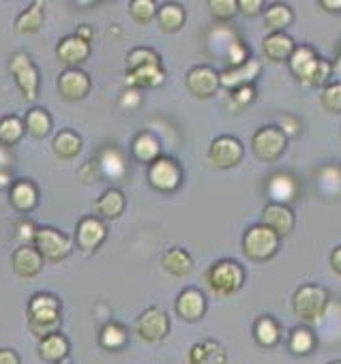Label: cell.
Wrapping results in <instances>:
<instances>
[{
  "label": "cell",
  "mask_w": 341,
  "mask_h": 364,
  "mask_svg": "<svg viewBox=\"0 0 341 364\" xmlns=\"http://www.w3.org/2000/svg\"><path fill=\"white\" fill-rule=\"evenodd\" d=\"M56 88H58V95L65 99V101H82L88 97L90 92V77L86 71L82 69H65L58 80H56Z\"/></svg>",
  "instance_id": "obj_12"
},
{
  "label": "cell",
  "mask_w": 341,
  "mask_h": 364,
  "mask_svg": "<svg viewBox=\"0 0 341 364\" xmlns=\"http://www.w3.org/2000/svg\"><path fill=\"white\" fill-rule=\"evenodd\" d=\"M209 11L215 20L228 22L238 14V0H211Z\"/></svg>",
  "instance_id": "obj_40"
},
{
  "label": "cell",
  "mask_w": 341,
  "mask_h": 364,
  "mask_svg": "<svg viewBox=\"0 0 341 364\" xmlns=\"http://www.w3.org/2000/svg\"><path fill=\"white\" fill-rule=\"evenodd\" d=\"M281 238L266 225H253L243 236V251L251 262H268L277 255Z\"/></svg>",
  "instance_id": "obj_3"
},
{
  "label": "cell",
  "mask_w": 341,
  "mask_h": 364,
  "mask_svg": "<svg viewBox=\"0 0 341 364\" xmlns=\"http://www.w3.org/2000/svg\"><path fill=\"white\" fill-rule=\"evenodd\" d=\"M69 349H71V345H69L67 336L61 332H54V334L41 338V343H39V355L46 362H54V364L65 362V358L69 355Z\"/></svg>",
  "instance_id": "obj_27"
},
{
  "label": "cell",
  "mask_w": 341,
  "mask_h": 364,
  "mask_svg": "<svg viewBox=\"0 0 341 364\" xmlns=\"http://www.w3.org/2000/svg\"><path fill=\"white\" fill-rule=\"evenodd\" d=\"M75 35H78L80 39H84V41H88V43H90V39H93V26H88V24H80V26L75 28Z\"/></svg>",
  "instance_id": "obj_49"
},
{
  "label": "cell",
  "mask_w": 341,
  "mask_h": 364,
  "mask_svg": "<svg viewBox=\"0 0 341 364\" xmlns=\"http://www.w3.org/2000/svg\"><path fill=\"white\" fill-rule=\"evenodd\" d=\"M157 9L159 5L154 0H131L129 3V11L137 24H148L152 18H157Z\"/></svg>",
  "instance_id": "obj_39"
},
{
  "label": "cell",
  "mask_w": 341,
  "mask_h": 364,
  "mask_svg": "<svg viewBox=\"0 0 341 364\" xmlns=\"http://www.w3.org/2000/svg\"><path fill=\"white\" fill-rule=\"evenodd\" d=\"M320 7L328 14H341V0H320Z\"/></svg>",
  "instance_id": "obj_48"
},
{
  "label": "cell",
  "mask_w": 341,
  "mask_h": 364,
  "mask_svg": "<svg viewBox=\"0 0 341 364\" xmlns=\"http://www.w3.org/2000/svg\"><path fill=\"white\" fill-rule=\"evenodd\" d=\"M63 319L61 311V300L52 294H35L28 302V323L31 330L39 336L46 338L54 332H58Z\"/></svg>",
  "instance_id": "obj_1"
},
{
  "label": "cell",
  "mask_w": 341,
  "mask_h": 364,
  "mask_svg": "<svg viewBox=\"0 0 341 364\" xmlns=\"http://www.w3.org/2000/svg\"><path fill=\"white\" fill-rule=\"evenodd\" d=\"M330 268L335 270L337 277H341V245L335 247L332 253H330Z\"/></svg>",
  "instance_id": "obj_47"
},
{
  "label": "cell",
  "mask_w": 341,
  "mask_h": 364,
  "mask_svg": "<svg viewBox=\"0 0 341 364\" xmlns=\"http://www.w3.org/2000/svg\"><path fill=\"white\" fill-rule=\"evenodd\" d=\"M37 230H39V228H35L33 223L24 221V223H20V225H18V238H20V240H26V242H35V234H37Z\"/></svg>",
  "instance_id": "obj_45"
},
{
  "label": "cell",
  "mask_w": 341,
  "mask_h": 364,
  "mask_svg": "<svg viewBox=\"0 0 341 364\" xmlns=\"http://www.w3.org/2000/svg\"><path fill=\"white\" fill-rule=\"evenodd\" d=\"M294 22V11L285 3H273L264 11V26L271 33H283Z\"/></svg>",
  "instance_id": "obj_30"
},
{
  "label": "cell",
  "mask_w": 341,
  "mask_h": 364,
  "mask_svg": "<svg viewBox=\"0 0 341 364\" xmlns=\"http://www.w3.org/2000/svg\"><path fill=\"white\" fill-rule=\"evenodd\" d=\"M288 347L294 355H307L313 351L315 347V336L313 332L307 328V326H298L290 332V341H288Z\"/></svg>",
  "instance_id": "obj_36"
},
{
  "label": "cell",
  "mask_w": 341,
  "mask_h": 364,
  "mask_svg": "<svg viewBox=\"0 0 341 364\" xmlns=\"http://www.w3.org/2000/svg\"><path fill=\"white\" fill-rule=\"evenodd\" d=\"M253 99H256V88H253V84H251V86H241V88H236V90H230V101H232V105H234L236 109L251 105Z\"/></svg>",
  "instance_id": "obj_43"
},
{
  "label": "cell",
  "mask_w": 341,
  "mask_h": 364,
  "mask_svg": "<svg viewBox=\"0 0 341 364\" xmlns=\"http://www.w3.org/2000/svg\"><path fill=\"white\" fill-rule=\"evenodd\" d=\"M253 336L262 347H275L281 338V326L275 317L262 315L253 326Z\"/></svg>",
  "instance_id": "obj_32"
},
{
  "label": "cell",
  "mask_w": 341,
  "mask_h": 364,
  "mask_svg": "<svg viewBox=\"0 0 341 364\" xmlns=\"http://www.w3.org/2000/svg\"><path fill=\"white\" fill-rule=\"evenodd\" d=\"M294 39L285 33H271L262 41V52L271 63H285L294 54Z\"/></svg>",
  "instance_id": "obj_21"
},
{
  "label": "cell",
  "mask_w": 341,
  "mask_h": 364,
  "mask_svg": "<svg viewBox=\"0 0 341 364\" xmlns=\"http://www.w3.org/2000/svg\"><path fill=\"white\" fill-rule=\"evenodd\" d=\"M24 120H20L18 116H5L0 118V144L11 148L16 146L22 137H24Z\"/></svg>",
  "instance_id": "obj_35"
},
{
  "label": "cell",
  "mask_w": 341,
  "mask_h": 364,
  "mask_svg": "<svg viewBox=\"0 0 341 364\" xmlns=\"http://www.w3.org/2000/svg\"><path fill=\"white\" fill-rule=\"evenodd\" d=\"M52 148H54V152H56L61 159H73V156H78L80 150H82V137H80L75 131H71V129H63V131L54 137Z\"/></svg>",
  "instance_id": "obj_34"
},
{
  "label": "cell",
  "mask_w": 341,
  "mask_h": 364,
  "mask_svg": "<svg viewBox=\"0 0 341 364\" xmlns=\"http://www.w3.org/2000/svg\"><path fill=\"white\" fill-rule=\"evenodd\" d=\"M243 156H245L243 141L234 135H217L211 141L209 159L217 169H232V167L241 165Z\"/></svg>",
  "instance_id": "obj_9"
},
{
  "label": "cell",
  "mask_w": 341,
  "mask_h": 364,
  "mask_svg": "<svg viewBox=\"0 0 341 364\" xmlns=\"http://www.w3.org/2000/svg\"><path fill=\"white\" fill-rule=\"evenodd\" d=\"M290 71L296 75V80L303 84V86H311L313 84V77L320 69V63L322 58L315 54L313 48L309 46H300L294 50V54L290 56Z\"/></svg>",
  "instance_id": "obj_13"
},
{
  "label": "cell",
  "mask_w": 341,
  "mask_h": 364,
  "mask_svg": "<svg viewBox=\"0 0 341 364\" xmlns=\"http://www.w3.org/2000/svg\"><path fill=\"white\" fill-rule=\"evenodd\" d=\"M206 283L217 296H234L245 285V268L236 259H219L209 268Z\"/></svg>",
  "instance_id": "obj_2"
},
{
  "label": "cell",
  "mask_w": 341,
  "mask_h": 364,
  "mask_svg": "<svg viewBox=\"0 0 341 364\" xmlns=\"http://www.w3.org/2000/svg\"><path fill=\"white\" fill-rule=\"evenodd\" d=\"M165 82V69L163 65H146V67H137L127 71L125 75V84L129 88H157Z\"/></svg>",
  "instance_id": "obj_19"
},
{
  "label": "cell",
  "mask_w": 341,
  "mask_h": 364,
  "mask_svg": "<svg viewBox=\"0 0 341 364\" xmlns=\"http://www.w3.org/2000/svg\"><path fill=\"white\" fill-rule=\"evenodd\" d=\"M58 364H71V362H67V360H65V362H58Z\"/></svg>",
  "instance_id": "obj_53"
},
{
  "label": "cell",
  "mask_w": 341,
  "mask_h": 364,
  "mask_svg": "<svg viewBox=\"0 0 341 364\" xmlns=\"http://www.w3.org/2000/svg\"><path fill=\"white\" fill-rule=\"evenodd\" d=\"M5 187H14L11 185V171L0 169V189H5Z\"/></svg>",
  "instance_id": "obj_50"
},
{
  "label": "cell",
  "mask_w": 341,
  "mask_h": 364,
  "mask_svg": "<svg viewBox=\"0 0 341 364\" xmlns=\"http://www.w3.org/2000/svg\"><path fill=\"white\" fill-rule=\"evenodd\" d=\"M262 9H264V3H262V0H238V11H241L243 16L253 18V16H258Z\"/></svg>",
  "instance_id": "obj_44"
},
{
  "label": "cell",
  "mask_w": 341,
  "mask_h": 364,
  "mask_svg": "<svg viewBox=\"0 0 341 364\" xmlns=\"http://www.w3.org/2000/svg\"><path fill=\"white\" fill-rule=\"evenodd\" d=\"M251 56H249V50L243 41H232L230 48H228V69H236V67H243L245 63H249Z\"/></svg>",
  "instance_id": "obj_42"
},
{
  "label": "cell",
  "mask_w": 341,
  "mask_h": 364,
  "mask_svg": "<svg viewBox=\"0 0 341 364\" xmlns=\"http://www.w3.org/2000/svg\"><path fill=\"white\" fill-rule=\"evenodd\" d=\"M131 154L135 156V161L144 163V165H152L161 154V141L154 133L150 131H142L135 135L133 144H131Z\"/></svg>",
  "instance_id": "obj_24"
},
{
  "label": "cell",
  "mask_w": 341,
  "mask_h": 364,
  "mask_svg": "<svg viewBox=\"0 0 341 364\" xmlns=\"http://www.w3.org/2000/svg\"><path fill=\"white\" fill-rule=\"evenodd\" d=\"M146 65H161V56L152 48H135L127 54V71Z\"/></svg>",
  "instance_id": "obj_38"
},
{
  "label": "cell",
  "mask_w": 341,
  "mask_h": 364,
  "mask_svg": "<svg viewBox=\"0 0 341 364\" xmlns=\"http://www.w3.org/2000/svg\"><path fill=\"white\" fill-rule=\"evenodd\" d=\"M125 206H127V200L120 189H107L95 204L99 217L103 219H118L125 213Z\"/></svg>",
  "instance_id": "obj_29"
},
{
  "label": "cell",
  "mask_w": 341,
  "mask_h": 364,
  "mask_svg": "<svg viewBox=\"0 0 341 364\" xmlns=\"http://www.w3.org/2000/svg\"><path fill=\"white\" fill-rule=\"evenodd\" d=\"M35 249L48 262H63L73 251V240L54 228H39L35 234Z\"/></svg>",
  "instance_id": "obj_8"
},
{
  "label": "cell",
  "mask_w": 341,
  "mask_h": 364,
  "mask_svg": "<svg viewBox=\"0 0 341 364\" xmlns=\"http://www.w3.org/2000/svg\"><path fill=\"white\" fill-rule=\"evenodd\" d=\"M43 255L35 249V245H22L14 251V257H11V266H14V272L22 279H33L41 272L43 268Z\"/></svg>",
  "instance_id": "obj_17"
},
{
  "label": "cell",
  "mask_w": 341,
  "mask_h": 364,
  "mask_svg": "<svg viewBox=\"0 0 341 364\" xmlns=\"http://www.w3.org/2000/svg\"><path fill=\"white\" fill-rule=\"evenodd\" d=\"M135 332L146 343H159L169 332V317L159 306H148L135 319Z\"/></svg>",
  "instance_id": "obj_11"
},
{
  "label": "cell",
  "mask_w": 341,
  "mask_h": 364,
  "mask_svg": "<svg viewBox=\"0 0 341 364\" xmlns=\"http://www.w3.org/2000/svg\"><path fill=\"white\" fill-rule=\"evenodd\" d=\"M148 182L161 193H174L183 182L181 163L172 156H159L152 165H148Z\"/></svg>",
  "instance_id": "obj_6"
},
{
  "label": "cell",
  "mask_w": 341,
  "mask_h": 364,
  "mask_svg": "<svg viewBox=\"0 0 341 364\" xmlns=\"http://www.w3.org/2000/svg\"><path fill=\"white\" fill-rule=\"evenodd\" d=\"M262 67L256 58H251L249 63H245L243 67H236V69H226L221 75V86L228 88V90H236L241 86H251L256 82V77L260 75Z\"/></svg>",
  "instance_id": "obj_22"
},
{
  "label": "cell",
  "mask_w": 341,
  "mask_h": 364,
  "mask_svg": "<svg viewBox=\"0 0 341 364\" xmlns=\"http://www.w3.org/2000/svg\"><path fill=\"white\" fill-rule=\"evenodd\" d=\"M228 351L221 343L206 338L189 349V364H226Z\"/></svg>",
  "instance_id": "obj_20"
},
{
  "label": "cell",
  "mask_w": 341,
  "mask_h": 364,
  "mask_svg": "<svg viewBox=\"0 0 341 364\" xmlns=\"http://www.w3.org/2000/svg\"><path fill=\"white\" fill-rule=\"evenodd\" d=\"M99 167H101V171H103L107 178H114V180H116V178H122L125 171H127L125 159H122L120 152L114 150V148H107V150L101 152V156H99Z\"/></svg>",
  "instance_id": "obj_37"
},
{
  "label": "cell",
  "mask_w": 341,
  "mask_h": 364,
  "mask_svg": "<svg viewBox=\"0 0 341 364\" xmlns=\"http://www.w3.org/2000/svg\"><path fill=\"white\" fill-rule=\"evenodd\" d=\"M187 22V11L183 5L179 3H161L157 9V24L161 28V33H179Z\"/></svg>",
  "instance_id": "obj_23"
},
{
  "label": "cell",
  "mask_w": 341,
  "mask_h": 364,
  "mask_svg": "<svg viewBox=\"0 0 341 364\" xmlns=\"http://www.w3.org/2000/svg\"><path fill=\"white\" fill-rule=\"evenodd\" d=\"M0 364H22L18 351L9 349V347H3L0 349Z\"/></svg>",
  "instance_id": "obj_46"
},
{
  "label": "cell",
  "mask_w": 341,
  "mask_h": 364,
  "mask_svg": "<svg viewBox=\"0 0 341 364\" xmlns=\"http://www.w3.org/2000/svg\"><path fill=\"white\" fill-rule=\"evenodd\" d=\"M174 311L183 321H200L206 313V296L198 287H187L179 294Z\"/></svg>",
  "instance_id": "obj_16"
},
{
  "label": "cell",
  "mask_w": 341,
  "mask_h": 364,
  "mask_svg": "<svg viewBox=\"0 0 341 364\" xmlns=\"http://www.w3.org/2000/svg\"><path fill=\"white\" fill-rule=\"evenodd\" d=\"M24 129H26L28 135H33L37 139L50 135V131H52V116H50V112L43 109V107H31L26 112V116H24Z\"/></svg>",
  "instance_id": "obj_31"
},
{
  "label": "cell",
  "mask_w": 341,
  "mask_h": 364,
  "mask_svg": "<svg viewBox=\"0 0 341 364\" xmlns=\"http://www.w3.org/2000/svg\"><path fill=\"white\" fill-rule=\"evenodd\" d=\"M328 364H341V360H335V362H328Z\"/></svg>",
  "instance_id": "obj_52"
},
{
  "label": "cell",
  "mask_w": 341,
  "mask_h": 364,
  "mask_svg": "<svg viewBox=\"0 0 341 364\" xmlns=\"http://www.w3.org/2000/svg\"><path fill=\"white\" fill-rule=\"evenodd\" d=\"M322 107L330 114H341V82L328 84L322 88Z\"/></svg>",
  "instance_id": "obj_41"
},
{
  "label": "cell",
  "mask_w": 341,
  "mask_h": 364,
  "mask_svg": "<svg viewBox=\"0 0 341 364\" xmlns=\"http://www.w3.org/2000/svg\"><path fill=\"white\" fill-rule=\"evenodd\" d=\"M90 56V43L80 39L75 33L67 35L58 41L56 46V58L67 67V69H78L82 63H86Z\"/></svg>",
  "instance_id": "obj_15"
},
{
  "label": "cell",
  "mask_w": 341,
  "mask_h": 364,
  "mask_svg": "<svg viewBox=\"0 0 341 364\" xmlns=\"http://www.w3.org/2000/svg\"><path fill=\"white\" fill-rule=\"evenodd\" d=\"M9 200H11V206L18 213H31V210H35L37 204H39V191L35 187V182H31V180H18V182H14Z\"/></svg>",
  "instance_id": "obj_25"
},
{
  "label": "cell",
  "mask_w": 341,
  "mask_h": 364,
  "mask_svg": "<svg viewBox=\"0 0 341 364\" xmlns=\"http://www.w3.org/2000/svg\"><path fill=\"white\" fill-rule=\"evenodd\" d=\"M185 86L187 90L200 99V101H209L213 99L219 88H221V75L213 69V67H206V65H200V67H192L185 75Z\"/></svg>",
  "instance_id": "obj_10"
},
{
  "label": "cell",
  "mask_w": 341,
  "mask_h": 364,
  "mask_svg": "<svg viewBox=\"0 0 341 364\" xmlns=\"http://www.w3.org/2000/svg\"><path fill=\"white\" fill-rule=\"evenodd\" d=\"M9 71L22 90L26 101H35L39 95V69L26 52H16L9 60Z\"/></svg>",
  "instance_id": "obj_7"
},
{
  "label": "cell",
  "mask_w": 341,
  "mask_h": 364,
  "mask_svg": "<svg viewBox=\"0 0 341 364\" xmlns=\"http://www.w3.org/2000/svg\"><path fill=\"white\" fill-rule=\"evenodd\" d=\"M285 146H288V135L283 133L281 127H275V124L258 129L253 133V139H251L253 154L264 163L279 161L285 152Z\"/></svg>",
  "instance_id": "obj_5"
},
{
  "label": "cell",
  "mask_w": 341,
  "mask_h": 364,
  "mask_svg": "<svg viewBox=\"0 0 341 364\" xmlns=\"http://www.w3.org/2000/svg\"><path fill=\"white\" fill-rule=\"evenodd\" d=\"M161 266H163L165 272H169L172 277H187L194 270V257L189 255V251H185L181 247H174V249L165 251V255L161 259Z\"/></svg>",
  "instance_id": "obj_26"
},
{
  "label": "cell",
  "mask_w": 341,
  "mask_h": 364,
  "mask_svg": "<svg viewBox=\"0 0 341 364\" xmlns=\"http://www.w3.org/2000/svg\"><path fill=\"white\" fill-rule=\"evenodd\" d=\"M262 225H266L271 232H275L279 238H283V236L292 234V230H294V213L290 206L273 202L262 210Z\"/></svg>",
  "instance_id": "obj_18"
},
{
  "label": "cell",
  "mask_w": 341,
  "mask_h": 364,
  "mask_svg": "<svg viewBox=\"0 0 341 364\" xmlns=\"http://www.w3.org/2000/svg\"><path fill=\"white\" fill-rule=\"evenodd\" d=\"M43 9L46 5L41 0L33 3L26 11H22L16 20V33L20 35H37L41 28H43V22H46V16H43Z\"/></svg>",
  "instance_id": "obj_28"
},
{
  "label": "cell",
  "mask_w": 341,
  "mask_h": 364,
  "mask_svg": "<svg viewBox=\"0 0 341 364\" xmlns=\"http://www.w3.org/2000/svg\"><path fill=\"white\" fill-rule=\"evenodd\" d=\"M105 238H107V228H105V223L101 219H97V217H84L78 223L75 242H78L80 251L95 253L103 245Z\"/></svg>",
  "instance_id": "obj_14"
},
{
  "label": "cell",
  "mask_w": 341,
  "mask_h": 364,
  "mask_svg": "<svg viewBox=\"0 0 341 364\" xmlns=\"http://www.w3.org/2000/svg\"><path fill=\"white\" fill-rule=\"evenodd\" d=\"M292 306L298 319L318 321L328 309V291L322 285H303L296 289Z\"/></svg>",
  "instance_id": "obj_4"
},
{
  "label": "cell",
  "mask_w": 341,
  "mask_h": 364,
  "mask_svg": "<svg viewBox=\"0 0 341 364\" xmlns=\"http://www.w3.org/2000/svg\"><path fill=\"white\" fill-rule=\"evenodd\" d=\"M127 328L118 321H107L103 323L101 332H99V343L103 349H110V351H118L127 345Z\"/></svg>",
  "instance_id": "obj_33"
},
{
  "label": "cell",
  "mask_w": 341,
  "mask_h": 364,
  "mask_svg": "<svg viewBox=\"0 0 341 364\" xmlns=\"http://www.w3.org/2000/svg\"><path fill=\"white\" fill-rule=\"evenodd\" d=\"M335 71H339V73H341V58H339V63L335 65Z\"/></svg>",
  "instance_id": "obj_51"
}]
</instances>
